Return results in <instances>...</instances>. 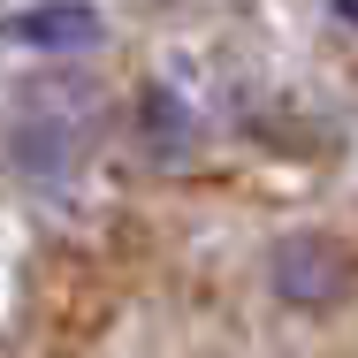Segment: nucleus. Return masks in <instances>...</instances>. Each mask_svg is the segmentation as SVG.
Segmentation results:
<instances>
[{
	"instance_id": "nucleus-2",
	"label": "nucleus",
	"mask_w": 358,
	"mask_h": 358,
	"mask_svg": "<svg viewBox=\"0 0 358 358\" xmlns=\"http://www.w3.org/2000/svg\"><path fill=\"white\" fill-rule=\"evenodd\" d=\"M275 282H282V297L328 305V297L351 289V252H343L336 236H297V244L275 252Z\"/></svg>"
},
{
	"instance_id": "nucleus-4",
	"label": "nucleus",
	"mask_w": 358,
	"mask_h": 358,
	"mask_svg": "<svg viewBox=\"0 0 358 358\" xmlns=\"http://www.w3.org/2000/svg\"><path fill=\"white\" fill-rule=\"evenodd\" d=\"M138 130H145V145H152V152H168V138H176V145L191 138V115H183V99L152 92V99H145V115H138Z\"/></svg>"
},
{
	"instance_id": "nucleus-3",
	"label": "nucleus",
	"mask_w": 358,
	"mask_h": 358,
	"mask_svg": "<svg viewBox=\"0 0 358 358\" xmlns=\"http://www.w3.org/2000/svg\"><path fill=\"white\" fill-rule=\"evenodd\" d=\"M76 122L69 115H46V107H23L15 115V130H8V152H15V168L23 176H69L76 168Z\"/></svg>"
},
{
	"instance_id": "nucleus-1",
	"label": "nucleus",
	"mask_w": 358,
	"mask_h": 358,
	"mask_svg": "<svg viewBox=\"0 0 358 358\" xmlns=\"http://www.w3.org/2000/svg\"><path fill=\"white\" fill-rule=\"evenodd\" d=\"M99 8H84V0H31V8H15V23H8V38L23 46V54H84V46H99Z\"/></svg>"
},
{
	"instance_id": "nucleus-5",
	"label": "nucleus",
	"mask_w": 358,
	"mask_h": 358,
	"mask_svg": "<svg viewBox=\"0 0 358 358\" xmlns=\"http://www.w3.org/2000/svg\"><path fill=\"white\" fill-rule=\"evenodd\" d=\"M336 15H343V23H351V31H358V0H336Z\"/></svg>"
}]
</instances>
